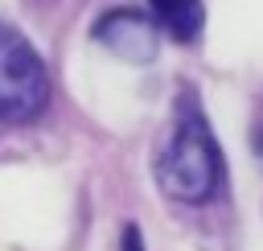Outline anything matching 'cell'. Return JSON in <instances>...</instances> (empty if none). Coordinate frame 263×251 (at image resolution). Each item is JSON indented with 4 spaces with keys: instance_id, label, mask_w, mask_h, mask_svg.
<instances>
[{
    "instance_id": "5",
    "label": "cell",
    "mask_w": 263,
    "mask_h": 251,
    "mask_svg": "<svg viewBox=\"0 0 263 251\" xmlns=\"http://www.w3.org/2000/svg\"><path fill=\"white\" fill-rule=\"evenodd\" d=\"M123 251H144V243H140V230H136V226H127V230H123Z\"/></svg>"
},
{
    "instance_id": "3",
    "label": "cell",
    "mask_w": 263,
    "mask_h": 251,
    "mask_svg": "<svg viewBox=\"0 0 263 251\" xmlns=\"http://www.w3.org/2000/svg\"><path fill=\"white\" fill-rule=\"evenodd\" d=\"M95 37H99L111 53H119V58H127V62H148V58H156V25H152L144 12H136V8H115V12H107V16L95 25Z\"/></svg>"
},
{
    "instance_id": "2",
    "label": "cell",
    "mask_w": 263,
    "mask_h": 251,
    "mask_svg": "<svg viewBox=\"0 0 263 251\" xmlns=\"http://www.w3.org/2000/svg\"><path fill=\"white\" fill-rule=\"evenodd\" d=\"M49 103V74L41 53L0 21V123H25Z\"/></svg>"
},
{
    "instance_id": "1",
    "label": "cell",
    "mask_w": 263,
    "mask_h": 251,
    "mask_svg": "<svg viewBox=\"0 0 263 251\" xmlns=\"http://www.w3.org/2000/svg\"><path fill=\"white\" fill-rule=\"evenodd\" d=\"M156 181L173 202H189V206L210 202L222 185V156L214 132L189 95L177 103V123L156 156Z\"/></svg>"
},
{
    "instance_id": "4",
    "label": "cell",
    "mask_w": 263,
    "mask_h": 251,
    "mask_svg": "<svg viewBox=\"0 0 263 251\" xmlns=\"http://www.w3.org/2000/svg\"><path fill=\"white\" fill-rule=\"evenodd\" d=\"M152 4V16L177 37V41H193L201 33V21H205V8L201 0H148Z\"/></svg>"
}]
</instances>
